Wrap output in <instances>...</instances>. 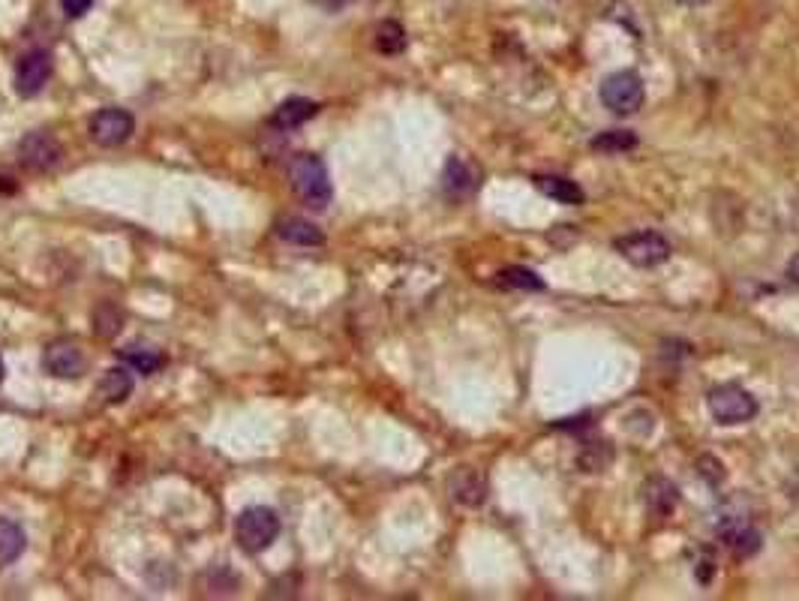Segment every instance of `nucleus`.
Returning <instances> with one entry per match:
<instances>
[{
    "instance_id": "a211bd4d",
    "label": "nucleus",
    "mask_w": 799,
    "mask_h": 601,
    "mask_svg": "<svg viewBox=\"0 0 799 601\" xmlns=\"http://www.w3.org/2000/svg\"><path fill=\"white\" fill-rule=\"evenodd\" d=\"M24 547H28V538H24L22 526L15 524V520L0 517V569L12 566L15 559L22 557Z\"/></svg>"
},
{
    "instance_id": "cd10ccee",
    "label": "nucleus",
    "mask_w": 799,
    "mask_h": 601,
    "mask_svg": "<svg viewBox=\"0 0 799 601\" xmlns=\"http://www.w3.org/2000/svg\"><path fill=\"white\" fill-rule=\"evenodd\" d=\"M3 379H7V364H3V358H0V385H3Z\"/></svg>"
},
{
    "instance_id": "aec40b11",
    "label": "nucleus",
    "mask_w": 799,
    "mask_h": 601,
    "mask_svg": "<svg viewBox=\"0 0 799 601\" xmlns=\"http://www.w3.org/2000/svg\"><path fill=\"white\" fill-rule=\"evenodd\" d=\"M121 358L130 364L132 371H139L142 376H151L165 364V355L160 350H151V346H139V343H130L123 346Z\"/></svg>"
},
{
    "instance_id": "6e6552de",
    "label": "nucleus",
    "mask_w": 799,
    "mask_h": 601,
    "mask_svg": "<svg viewBox=\"0 0 799 601\" xmlns=\"http://www.w3.org/2000/svg\"><path fill=\"white\" fill-rule=\"evenodd\" d=\"M90 142L99 148H118V144L130 142L136 132V120L127 109H99L90 118Z\"/></svg>"
},
{
    "instance_id": "412c9836",
    "label": "nucleus",
    "mask_w": 799,
    "mask_h": 601,
    "mask_svg": "<svg viewBox=\"0 0 799 601\" xmlns=\"http://www.w3.org/2000/svg\"><path fill=\"white\" fill-rule=\"evenodd\" d=\"M496 286H503V289H523V292H541L544 280L536 271L515 265V268H503V271L496 273Z\"/></svg>"
},
{
    "instance_id": "ddd939ff",
    "label": "nucleus",
    "mask_w": 799,
    "mask_h": 601,
    "mask_svg": "<svg viewBox=\"0 0 799 601\" xmlns=\"http://www.w3.org/2000/svg\"><path fill=\"white\" fill-rule=\"evenodd\" d=\"M318 115V103L313 99H304V97H292L280 103V109L271 115V127L277 130H298V127H304L310 118H316Z\"/></svg>"
},
{
    "instance_id": "0eeeda50",
    "label": "nucleus",
    "mask_w": 799,
    "mask_h": 601,
    "mask_svg": "<svg viewBox=\"0 0 799 601\" xmlns=\"http://www.w3.org/2000/svg\"><path fill=\"white\" fill-rule=\"evenodd\" d=\"M64 157V148L57 142L52 132L36 130L28 132L22 142H19V163L28 172H52Z\"/></svg>"
},
{
    "instance_id": "20e7f679",
    "label": "nucleus",
    "mask_w": 799,
    "mask_h": 601,
    "mask_svg": "<svg viewBox=\"0 0 799 601\" xmlns=\"http://www.w3.org/2000/svg\"><path fill=\"white\" fill-rule=\"evenodd\" d=\"M602 97L604 109H611L619 118H628V115H637L644 109L646 103V88L644 78L637 76L635 69H619V73H611V76L602 82Z\"/></svg>"
},
{
    "instance_id": "f03ea898",
    "label": "nucleus",
    "mask_w": 799,
    "mask_h": 601,
    "mask_svg": "<svg viewBox=\"0 0 799 601\" xmlns=\"http://www.w3.org/2000/svg\"><path fill=\"white\" fill-rule=\"evenodd\" d=\"M280 536V517L264 505H250L235 517V541L244 554H262Z\"/></svg>"
},
{
    "instance_id": "b1692460",
    "label": "nucleus",
    "mask_w": 799,
    "mask_h": 601,
    "mask_svg": "<svg viewBox=\"0 0 799 601\" xmlns=\"http://www.w3.org/2000/svg\"><path fill=\"white\" fill-rule=\"evenodd\" d=\"M94 7V0H64L66 19H82Z\"/></svg>"
},
{
    "instance_id": "bb28decb",
    "label": "nucleus",
    "mask_w": 799,
    "mask_h": 601,
    "mask_svg": "<svg viewBox=\"0 0 799 601\" xmlns=\"http://www.w3.org/2000/svg\"><path fill=\"white\" fill-rule=\"evenodd\" d=\"M673 3H679V7H703L706 0H673Z\"/></svg>"
},
{
    "instance_id": "1a4fd4ad",
    "label": "nucleus",
    "mask_w": 799,
    "mask_h": 601,
    "mask_svg": "<svg viewBox=\"0 0 799 601\" xmlns=\"http://www.w3.org/2000/svg\"><path fill=\"white\" fill-rule=\"evenodd\" d=\"M52 78V55L43 49H33L24 57H19L15 66V94L22 99H33L45 88V82Z\"/></svg>"
},
{
    "instance_id": "5701e85b",
    "label": "nucleus",
    "mask_w": 799,
    "mask_h": 601,
    "mask_svg": "<svg viewBox=\"0 0 799 601\" xmlns=\"http://www.w3.org/2000/svg\"><path fill=\"white\" fill-rule=\"evenodd\" d=\"M121 322H123L121 310L115 304L97 307V313H94V331H97L102 340L115 337V334L121 331Z\"/></svg>"
},
{
    "instance_id": "a878e982",
    "label": "nucleus",
    "mask_w": 799,
    "mask_h": 601,
    "mask_svg": "<svg viewBox=\"0 0 799 601\" xmlns=\"http://www.w3.org/2000/svg\"><path fill=\"white\" fill-rule=\"evenodd\" d=\"M788 277H790V280H793V283L799 286V253H797V256H793V259H790V265H788Z\"/></svg>"
},
{
    "instance_id": "2eb2a0df",
    "label": "nucleus",
    "mask_w": 799,
    "mask_h": 601,
    "mask_svg": "<svg viewBox=\"0 0 799 601\" xmlns=\"http://www.w3.org/2000/svg\"><path fill=\"white\" fill-rule=\"evenodd\" d=\"M132 385L136 383H132V373L127 367H109L97 385L99 400L106 406H121L132 394Z\"/></svg>"
},
{
    "instance_id": "39448f33",
    "label": "nucleus",
    "mask_w": 799,
    "mask_h": 601,
    "mask_svg": "<svg viewBox=\"0 0 799 601\" xmlns=\"http://www.w3.org/2000/svg\"><path fill=\"white\" fill-rule=\"evenodd\" d=\"M616 253L635 268H658L670 259V240L658 232H635L625 238L614 240Z\"/></svg>"
},
{
    "instance_id": "f3484780",
    "label": "nucleus",
    "mask_w": 799,
    "mask_h": 601,
    "mask_svg": "<svg viewBox=\"0 0 799 601\" xmlns=\"http://www.w3.org/2000/svg\"><path fill=\"white\" fill-rule=\"evenodd\" d=\"M646 505L652 514H670L679 503V491L677 484L668 479H649L644 487Z\"/></svg>"
},
{
    "instance_id": "4be33fe9",
    "label": "nucleus",
    "mask_w": 799,
    "mask_h": 601,
    "mask_svg": "<svg viewBox=\"0 0 799 601\" xmlns=\"http://www.w3.org/2000/svg\"><path fill=\"white\" fill-rule=\"evenodd\" d=\"M406 45H409V36L400 22H382L376 28V49L382 55H403Z\"/></svg>"
},
{
    "instance_id": "9d476101",
    "label": "nucleus",
    "mask_w": 799,
    "mask_h": 601,
    "mask_svg": "<svg viewBox=\"0 0 799 601\" xmlns=\"http://www.w3.org/2000/svg\"><path fill=\"white\" fill-rule=\"evenodd\" d=\"M482 184V172L478 165L463 160V157H451L445 163V172H442V190L449 193L451 198H466L472 196L475 190Z\"/></svg>"
},
{
    "instance_id": "6ab92c4d",
    "label": "nucleus",
    "mask_w": 799,
    "mask_h": 601,
    "mask_svg": "<svg viewBox=\"0 0 799 601\" xmlns=\"http://www.w3.org/2000/svg\"><path fill=\"white\" fill-rule=\"evenodd\" d=\"M590 148L595 153H604V157H619V153H628L637 148V136L631 130H607L598 132L595 139L590 142Z\"/></svg>"
},
{
    "instance_id": "dca6fc26",
    "label": "nucleus",
    "mask_w": 799,
    "mask_h": 601,
    "mask_svg": "<svg viewBox=\"0 0 799 601\" xmlns=\"http://www.w3.org/2000/svg\"><path fill=\"white\" fill-rule=\"evenodd\" d=\"M719 536L724 538V545L731 547L736 557H743V559L752 557V554H757V550H760V541H764L755 526L739 524V520H731L727 526H722V529H719Z\"/></svg>"
},
{
    "instance_id": "393cba45",
    "label": "nucleus",
    "mask_w": 799,
    "mask_h": 601,
    "mask_svg": "<svg viewBox=\"0 0 799 601\" xmlns=\"http://www.w3.org/2000/svg\"><path fill=\"white\" fill-rule=\"evenodd\" d=\"M15 190H19V184H15V181H12V178L0 175V196H12V193H15Z\"/></svg>"
},
{
    "instance_id": "4468645a",
    "label": "nucleus",
    "mask_w": 799,
    "mask_h": 601,
    "mask_svg": "<svg viewBox=\"0 0 799 601\" xmlns=\"http://www.w3.org/2000/svg\"><path fill=\"white\" fill-rule=\"evenodd\" d=\"M277 235L285 244H295V247H322L325 244V232L318 229L316 223H310L304 217H285L277 223Z\"/></svg>"
},
{
    "instance_id": "7ed1b4c3",
    "label": "nucleus",
    "mask_w": 799,
    "mask_h": 601,
    "mask_svg": "<svg viewBox=\"0 0 799 601\" xmlns=\"http://www.w3.org/2000/svg\"><path fill=\"white\" fill-rule=\"evenodd\" d=\"M706 406H710V416L719 421V425H745L757 416V397L752 391H745L743 385L736 383H724L715 385L710 394H706Z\"/></svg>"
},
{
    "instance_id": "f257e3e1",
    "label": "nucleus",
    "mask_w": 799,
    "mask_h": 601,
    "mask_svg": "<svg viewBox=\"0 0 799 601\" xmlns=\"http://www.w3.org/2000/svg\"><path fill=\"white\" fill-rule=\"evenodd\" d=\"M289 181L295 196L313 211H325L334 198V186H331L328 165L322 163L316 153H298L289 163Z\"/></svg>"
},
{
    "instance_id": "f8f14e48",
    "label": "nucleus",
    "mask_w": 799,
    "mask_h": 601,
    "mask_svg": "<svg viewBox=\"0 0 799 601\" xmlns=\"http://www.w3.org/2000/svg\"><path fill=\"white\" fill-rule=\"evenodd\" d=\"M532 184H536L538 193H544V196L559 202V205H571V208H574V205H583V202H586L583 186L565 175H536L532 178Z\"/></svg>"
},
{
    "instance_id": "423d86ee",
    "label": "nucleus",
    "mask_w": 799,
    "mask_h": 601,
    "mask_svg": "<svg viewBox=\"0 0 799 601\" xmlns=\"http://www.w3.org/2000/svg\"><path fill=\"white\" fill-rule=\"evenodd\" d=\"M43 367L48 376H55V379H82L85 371H88V358H85V352L78 346L76 340L69 337H61V340H52L43 352Z\"/></svg>"
},
{
    "instance_id": "9b49d317",
    "label": "nucleus",
    "mask_w": 799,
    "mask_h": 601,
    "mask_svg": "<svg viewBox=\"0 0 799 601\" xmlns=\"http://www.w3.org/2000/svg\"><path fill=\"white\" fill-rule=\"evenodd\" d=\"M449 493L457 505L475 508V505H482L487 500V481H484V475L478 470L461 466V470L451 472Z\"/></svg>"
}]
</instances>
